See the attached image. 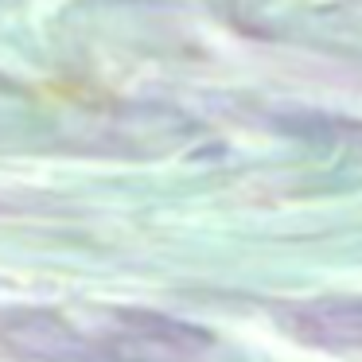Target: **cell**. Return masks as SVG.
Segmentation results:
<instances>
[{
    "mask_svg": "<svg viewBox=\"0 0 362 362\" xmlns=\"http://www.w3.org/2000/svg\"><path fill=\"white\" fill-rule=\"evenodd\" d=\"M214 339L141 308H0V362H203Z\"/></svg>",
    "mask_w": 362,
    "mask_h": 362,
    "instance_id": "cell-1",
    "label": "cell"
},
{
    "mask_svg": "<svg viewBox=\"0 0 362 362\" xmlns=\"http://www.w3.org/2000/svg\"><path fill=\"white\" fill-rule=\"evenodd\" d=\"M281 323L308 346L331 354H362V296L292 304Z\"/></svg>",
    "mask_w": 362,
    "mask_h": 362,
    "instance_id": "cell-2",
    "label": "cell"
}]
</instances>
